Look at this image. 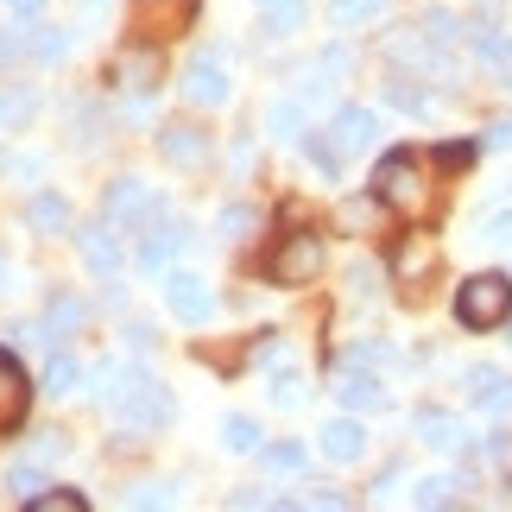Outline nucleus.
<instances>
[{
  "instance_id": "1",
  "label": "nucleus",
  "mask_w": 512,
  "mask_h": 512,
  "mask_svg": "<svg viewBox=\"0 0 512 512\" xmlns=\"http://www.w3.org/2000/svg\"><path fill=\"white\" fill-rule=\"evenodd\" d=\"M102 405L133 430H165L171 424V392L140 367H108L102 373Z\"/></svg>"
},
{
  "instance_id": "2",
  "label": "nucleus",
  "mask_w": 512,
  "mask_h": 512,
  "mask_svg": "<svg viewBox=\"0 0 512 512\" xmlns=\"http://www.w3.org/2000/svg\"><path fill=\"white\" fill-rule=\"evenodd\" d=\"M456 323L462 329H500L512 323V279L506 272H475V279H462L456 285Z\"/></svg>"
},
{
  "instance_id": "3",
  "label": "nucleus",
  "mask_w": 512,
  "mask_h": 512,
  "mask_svg": "<svg viewBox=\"0 0 512 512\" xmlns=\"http://www.w3.org/2000/svg\"><path fill=\"white\" fill-rule=\"evenodd\" d=\"M323 234H310V228H291V234H279L272 241V253H266V279L272 285H310V279H323Z\"/></svg>"
},
{
  "instance_id": "4",
  "label": "nucleus",
  "mask_w": 512,
  "mask_h": 512,
  "mask_svg": "<svg viewBox=\"0 0 512 512\" xmlns=\"http://www.w3.org/2000/svg\"><path fill=\"white\" fill-rule=\"evenodd\" d=\"M424 196H430V184H424V159H418L411 146L386 152V159L373 165V203H386V209H424Z\"/></svg>"
},
{
  "instance_id": "5",
  "label": "nucleus",
  "mask_w": 512,
  "mask_h": 512,
  "mask_svg": "<svg viewBox=\"0 0 512 512\" xmlns=\"http://www.w3.org/2000/svg\"><path fill=\"white\" fill-rule=\"evenodd\" d=\"M190 26H196V0H127V32L140 45H165Z\"/></svg>"
},
{
  "instance_id": "6",
  "label": "nucleus",
  "mask_w": 512,
  "mask_h": 512,
  "mask_svg": "<svg viewBox=\"0 0 512 512\" xmlns=\"http://www.w3.org/2000/svg\"><path fill=\"white\" fill-rule=\"evenodd\" d=\"M102 215L114 228H140V222H159L165 203H159V190H152L146 177H114L108 196H102Z\"/></svg>"
},
{
  "instance_id": "7",
  "label": "nucleus",
  "mask_w": 512,
  "mask_h": 512,
  "mask_svg": "<svg viewBox=\"0 0 512 512\" xmlns=\"http://www.w3.org/2000/svg\"><path fill=\"white\" fill-rule=\"evenodd\" d=\"M177 89H184V102H196V108H222L228 89H234L222 51H196L190 64H184V76H177Z\"/></svg>"
},
{
  "instance_id": "8",
  "label": "nucleus",
  "mask_w": 512,
  "mask_h": 512,
  "mask_svg": "<svg viewBox=\"0 0 512 512\" xmlns=\"http://www.w3.org/2000/svg\"><path fill=\"white\" fill-rule=\"evenodd\" d=\"M32 411V373L13 348H0V437H13Z\"/></svg>"
},
{
  "instance_id": "9",
  "label": "nucleus",
  "mask_w": 512,
  "mask_h": 512,
  "mask_svg": "<svg viewBox=\"0 0 512 512\" xmlns=\"http://www.w3.org/2000/svg\"><path fill=\"white\" fill-rule=\"evenodd\" d=\"M165 304L177 323H209L215 317V291L209 279H196V272H165Z\"/></svg>"
},
{
  "instance_id": "10",
  "label": "nucleus",
  "mask_w": 512,
  "mask_h": 512,
  "mask_svg": "<svg viewBox=\"0 0 512 512\" xmlns=\"http://www.w3.org/2000/svg\"><path fill=\"white\" fill-rule=\"evenodd\" d=\"M159 159L177 165V171L209 165V133L196 127V121H165V127H159Z\"/></svg>"
},
{
  "instance_id": "11",
  "label": "nucleus",
  "mask_w": 512,
  "mask_h": 512,
  "mask_svg": "<svg viewBox=\"0 0 512 512\" xmlns=\"http://www.w3.org/2000/svg\"><path fill=\"white\" fill-rule=\"evenodd\" d=\"M76 253H83V266L95 272V279H114V272H121V234H114L108 215L89 222V228H76Z\"/></svg>"
},
{
  "instance_id": "12",
  "label": "nucleus",
  "mask_w": 512,
  "mask_h": 512,
  "mask_svg": "<svg viewBox=\"0 0 512 512\" xmlns=\"http://www.w3.org/2000/svg\"><path fill=\"white\" fill-rule=\"evenodd\" d=\"M159 76H165L159 45H133V51L114 57V89H127V95H152V89H159Z\"/></svg>"
},
{
  "instance_id": "13",
  "label": "nucleus",
  "mask_w": 512,
  "mask_h": 512,
  "mask_svg": "<svg viewBox=\"0 0 512 512\" xmlns=\"http://www.w3.org/2000/svg\"><path fill=\"white\" fill-rule=\"evenodd\" d=\"M373 140H380V114H373V108H336V121H329V146H336L342 159L367 152Z\"/></svg>"
},
{
  "instance_id": "14",
  "label": "nucleus",
  "mask_w": 512,
  "mask_h": 512,
  "mask_svg": "<svg viewBox=\"0 0 512 512\" xmlns=\"http://www.w3.org/2000/svg\"><path fill=\"white\" fill-rule=\"evenodd\" d=\"M329 392H336V399H342L348 411H386V386L373 380V373H367L361 361H354V367H342V373H336V386H329Z\"/></svg>"
},
{
  "instance_id": "15",
  "label": "nucleus",
  "mask_w": 512,
  "mask_h": 512,
  "mask_svg": "<svg viewBox=\"0 0 512 512\" xmlns=\"http://www.w3.org/2000/svg\"><path fill=\"white\" fill-rule=\"evenodd\" d=\"M317 449H323L329 462H342V468H348V462H361V456H367V430L354 424V418H329V424L317 430Z\"/></svg>"
},
{
  "instance_id": "16",
  "label": "nucleus",
  "mask_w": 512,
  "mask_h": 512,
  "mask_svg": "<svg viewBox=\"0 0 512 512\" xmlns=\"http://www.w3.org/2000/svg\"><path fill=\"white\" fill-rule=\"evenodd\" d=\"M184 247H190V228H184V222H159V228L146 234V247H140V266L165 279V272H171V260H177Z\"/></svg>"
},
{
  "instance_id": "17",
  "label": "nucleus",
  "mask_w": 512,
  "mask_h": 512,
  "mask_svg": "<svg viewBox=\"0 0 512 512\" xmlns=\"http://www.w3.org/2000/svg\"><path fill=\"white\" fill-rule=\"evenodd\" d=\"M468 399H475V411H487V418L512 411V373H500V367H475V373H468Z\"/></svg>"
},
{
  "instance_id": "18",
  "label": "nucleus",
  "mask_w": 512,
  "mask_h": 512,
  "mask_svg": "<svg viewBox=\"0 0 512 512\" xmlns=\"http://www.w3.org/2000/svg\"><path fill=\"white\" fill-rule=\"evenodd\" d=\"M83 317H89V310H83V298H70V291H51V304H45V323H38V329H45V342H51V348H64V342L76 336V329H83Z\"/></svg>"
},
{
  "instance_id": "19",
  "label": "nucleus",
  "mask_w": 512,
  "mask_h": 512,
  "mask_svg": "<svg viewBox=\"0 0 512 512\" xmlns=\"http://www.w3.org/2000/svg\"><path fill=\"white\" fill-rule=\"evenodd\" d=\"M19 215H26V228H32V234H70V203H64L57 190H32Z\"/></svg>"
},
{
  "instance_id": "20",
  "label": "nucleus",
  "mask_w": 512,
  "mask_h": 512,
  "mask_svg": "<svg viewBox=\"0 0 512 512\" xmlns=\"http://www.w3.org/2000/svg\"><path fill=\"white\" fill-rule=\"evenodd\" d=\"M418 437H424L430 449H443V456H456V449L468 443V430H462V418H456V411H437V405H424V411H418Z\"/></svg>"
},
{
  "instance_id": "21",
  "label": "nucleus",
  "mask_w": 512,
  "mask_h": 512,
  "mask_svg": "<svg viewBox=\"0 0 512 512\" xmlns=\"http://www.w3.org/2000/svg\"><path fill=\"white\" fill-rule=\"evenodd\" d=\"M386 102L405 108V114H418V121H430V114H437V95L418 89V76H411V70H392V76H386Z\"/></svg>"
},
{
  "instance_id": "22",
  "label": "nucleus",
  "mask_w": 512,
  "mask_h": 512,
  "mask_svg": "<svg viewBox=\"0 0 512 512\" xmlns=\"http://www.w3.org/2000/svg\"><path fill=\"white\" fill-rule=\"evenodd\" d=\"M70 26H45V19H32V32H26V51L38 57V64H64L70 57Z\"/></svg>"
},
{
  "instance_id": "23",
  "label": "nucleus",
  "mask_w": 512,
  "mask_h": 512,
  "mask_svg": "<svg viewBox=\"0 0 512 512\" xmlns=\"http://www.w3.org/2000/svg\"><path fill=\"white\" fill-rule=\"evenodd\" d=\"M260 19H266V32H279V38H291V32H304V19H310V7H304V0H260Z\"/></svg>"
},
{
  "instance_id": "24",
  "label": "nucleus",
  "mask_w": 512,
  "mask_h": 512,
  "mask_svg": "<svg viewBox=\"0 0 512 512\" xmlns=\"http://www.w3.org/2000/svg\"><path fill=\"white\" fill-rule=\"evenodd\" d=\"M462 475H424L418 487H411V506H456L462 500Z\"/></svg>"
},
{
  "instance_id": "25",
  "label": "nucleus",
  "mask_w": 512,
  "mask_h": 512,
  "mask_svg": "<svg viewBox=\"0 0 512 512\" xmlns=\"http://www.w3.org/2000/svg\"><path fill=\"white\" fill-rule=\"evenodd\" d=\"M266 133H272V140H285V146L304 140V133H310L304 127V102H272L266 108Z\"/></svg>"
},
{
  "instance_id": "26",
  "label": "nucleus",
  "mask_w": 512,
  "mask_h": 512,
  "mask_svg": "<svg viewBox=\"0 0 512 512\" xmlns=\"http://www.w3.org/2000/svg\"><path fill=\"white\" fill-rule=\"evenodd\" d=\"M76 386H83V367H76L64 348H51V361H45V392H51V399H70Z\"/></svg>"
},
{
  "instance_id": "27",
  "label": "nucleus",
  "mask_w": 512,
  "mask_h": 512,
  "mask_svg": "<svg viewBox=\"0 0 512 512\" xmlns=\"http://www.w3.org/2000/svg\"><path fill=\"white\" fill-rule=\"evenodd\" d=\"M260 456H266V475H304L310 468L304 443H260Z\"/></svg>"
},
{
  "instance_id": "28",
  "label": "nucleus",
  "mask_w": 512,
  "mask_h": 512,
  "mask_svg": "<svg viewBox=\"0 0 512 512\" xmlns=\"http://www.w3.org/2000/svg\"><path fill=\"white\" fill-rule=\"evenodd\" d=\"M418 32H424V38H430V45H437V51H449V45H456V38H468V26H462L456 13H443V7H430V13L418 19Z\"/></svg>"
},
{
  "instance_id": "29",
  "label": "nucleus",
  "mask_w": 512,
  "mask_h": 512,
  "mask_svg": "<svg viewBox=\"0 0 512 512\" xmlns=\"http://www.w3.org/2000/svg\"><path fill=\"white\" fill-rule=\"evenodd\" d=\"M222 449L228 456H260V424L253 418H222Z\"/></svg>"
},
{
  "instance_id": "30",
  "label": "nucleus",
  "mask_w": 512,
  "mask_h": 512,
  "mask_svg": "<svg viewBox=\"0 0 512 512\" xmlns=\"http://www.w3.org/2000/svg\"><path fill=\"white\" fill-rule=\"evenodd\" d=\"M380 13H386V0H329V19H336L342 32L367 26V19H380Z\"/></svg>"
},
{
  "instance_id": "31",
  "label": "nucleus",
  "mask_w": 512,
  "mask_h": 512,
  "mask_svg": "<svg viewBox=\"0 0 512 512\" xmlns=\"http://www.w3.org/2000/svg\"><path fill=\"white\" fill-rule=\"evenodd\" d=\"M32 108H38V95H32V89H7V95H0V133L26 127V121H32Z\"/></svg>"
},
{
  "instance_id": "32",
  "label": "nucleus",
  "mask_w": 512,
  "mask_h": 512,
  "mask_svg": "<svg viewBox=\"0 0 512 512\" xmlns=\"http://www.w3.org/2000/svg\"><path fill=\"white\" fill-rule=\"evenodd\" d=\"M260 228V215H253L247 203H228L222 215H215V234H222V241H241V234H253Z\"/></svg>"
},
{
  "instance_id": "33",
  "label": "nucleus",
  "mask_w": 512,
  "mask_h": 512,
  "mask_svg": "<svg viewBox=\"0 0 512 512\" xmlns=\"http://www.w3.org/2000/svg\"><path fill=\"white\" fill-rule=\"evenodd\" d=\"M304 152H310V165H317L323 177H342V165H348L342 152L329 146V133H304Z\"/></svg>"
},
{
  "instance_id": "34",
  "label": "nucleus",
  "mask_w": 512,
  "mask_h": 512,
  "mask_svg": "<svg viewBox=\"0 0 512 512\" xmlns=\"http://www.w3.org/2000/svg\"><path fill=\"white\" fill-rule=\"evenodd\" d=\"M26 506H32V512H83L89 500L76 494V487H51V494H32Z\"/></svg>"
},
{
  "instance_id": "35",
  "label": "nucleus",
  "mask_w": 512,
  "mask_h": 512,
  "mask_svg": "<svg viewBox=\"0 0 512 512\" xmlns=\"http://www.w3.org/2000/svg\"><path fill=\"white\" fill-rule=\"evenodd\" d=\"M7 487H13V500L26 506L38 487H45V475H38V462H13V468H7Z\"/></svg>"
},
{
  "instance_id": "36",
  "label": "nucleus",
  "mask_w": 512,
  "mask_h": 512,
  "mask_svg": "<svg viewBox=\"0 0 512 512\" xmlns=\"http://www.w3.org/2000/svg\"><path fill=\"white\" fill-rule=\"evenodd\" d=\"M266 392H272V405H285V411H298V405H304V380H298V373H279V380H272Z\"/></svg>"
},
{
  "instance_id": "37",
  "label": "nucleus",
  "mask_w": 512,
  "mask_h": 512,
  "mask_svg": "<svg viewBox=\"0 0 512 512\" xmlns=\"http://www.w3.org/2000/svg\"><path fill=\"white\" fill-rule=\"evenodd\" d=\"M127 500H133V506H177V487H165V481H140Z\"/></svg>"
},
{
  "instance_id": "38",
  "label": "nucleus",
  "mask_w": 512,
  "mask_h": 512,
  "mask_svg": "<svg viewBox=\"0 0 512 512\" xmlns=\"http://www.w3.org/2000/svg\"><path fill=\"white\" fill-rule=\"evenodd\" d=\"M481 241H512V209L487 215V222H481Z\"/></svg>"
},
{
  "instance_id": "39",
  "label": "nucleus",
  "mask_w": 512,
  "mask_h": 512,
  "mask_svg": "<svg viewBox=\"0 0 512 512\" xmlns=\"http://www.w3.org/2000/svg\"><path fill=\"white\" fill-rule=\"evenodd\" d=\"M487 152H512V121H494L487 127V140H481Z\"/></svg>"
},
{
  "instance_id": "40",
  "label": "nucleus",
  "mask_w": 512,
  "mask_h": 512,
  "mask_svg": "<svg viewBox=\"0 0 512 512\" xmlns=\"http://www.w3.org/2000/svg\"><path fill=\"white\" fill-rule=\"evenodd\" d=\"M468 159H475V146H468V140H462V146H443V152H437V165H449V171H462Z\"/></svg>"
},
{
  "instance_id": "41",
  "label": "nucleus",
  "mask_w": 512,
  "mask_h": 512,
  "mask_svg": "<svg viewBox=\"0 0 512 512\" xmlns=\"http://www.w3.org/2000/svg\"><path fill=\"white\" fill-rule=\"evenodd\" d=\"M7 13H13V19H26V26H32V19L45 13V0H7Z\"/></svg>"
},
{
  "instance_id": "42",
  "label": "nucleus",
  "mask_w": 512,
  "mask_h": 512,
  "mask_svg": "<svg viewBox=\"0 0 512 512\" xmlns=\"http://www.w3.org/2000/svg\"><path fill=\"white\" fill-rule=\"evenodd\" d=\"M506 449H512V443H506V430H494V437L481 443V456H487V462H506Z\"/></svg>"
},
{
  "instance_id": "43",
  "label": "nucleus",
  "mask_w": 512,
  "mask_h": 512,
  "mask_svg": "<svg viewBox=\"0 0 512 512\" xmlns=\"http://www.w3.org/2000/svg\"><path fill=\"white\" fill-rule=\"evenodd\" d=\"M108 7V0H83V13H102Z\"/></svg>"
},
{
  "instance_id": "44",
  "label": "nucleus",
  "mask_w": 512,
  "mask_h": 512,
  "mask_svg": "<svg viewBox=\"0 0 512 512\" xmlns=\"http://www.w3.org/2000/svg\"><path fill=\"white\" fill-rule=\"evenodd\" d=\"M0 291H7V253H0Z\"/></svg>"
}]
</instances>
